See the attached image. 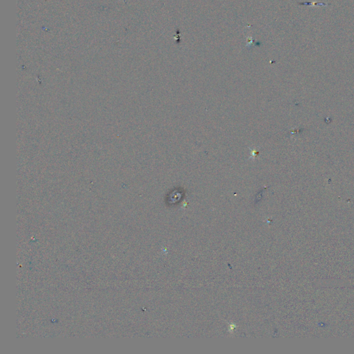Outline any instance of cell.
<instances>
[{
    "label": "cell",
    "mask_w": 354,
    "mask_h": 354,
    "mask_svg": "<svg viewBox=\"0 0 354 354\" xmlns=\"http://www.w3.org/2000/svg\"><path fill=\"white\" fill-rule=\"evenodd\" d=\"M246 39H247V40H248V42H247L246 46H247V47H248L249 46H251V45H252V42H253V40H252V37H251V36H249V37H248V38H246Z\"/></svg>",
    "instance_id": "obj_1"
}]
</instances>
